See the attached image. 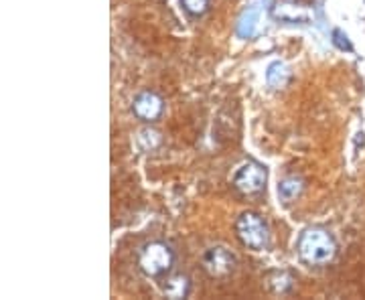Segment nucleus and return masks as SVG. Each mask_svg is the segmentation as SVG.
I'll list each match as a JSON object with an SVG mask.
<instances>
[{
    "label": "nucleus",
    "mask_w": 365,
    "mask_h": 300,
    "mask_svg": "<svg viewBox=\"0 0 365 300\" xmlns=\"http://www.w3.org/2000/svg\"><path fill=\"white\" fill-rule=\"evenodd\" d=\"M297 254L307 266H325L337 256V242L323 227H309L299 235Z\"/></svg>",
    "instance_id": "nucleus-1"
},
{
    "label": "nucleus",
    "mask_w": 365,
    "mask_h": 300,
    "mask_svg": "<svg viewBox=\"0 0 365 300\" xmlns=\"http://www.w3.org/2000/svg\"><path fill=\"white\" fill-rule=\"evenodd\" d=\"M175 266V254L165 242H148L138 252V268L148 278H165Z\"/></svg>",
    "instance_id": "nucleus-2"
},
{
    "label": "nucleus",
    "mask_w": 365,
    "mask_h": 300,
    "mask_svg": "<svg viewBox=\"0 0 365 300\" xmlns=\"http://www.w3.org/2000/svg\"><path fill=\"white\" fill-rule=\"evenodd\" d=\"M235 235L242 242V246L256 249V252L268 248V242H270L268 225L254 211H244L237 217V222H235Z\"/></svg>",
    "instance_id": "nucleus-3"
},
{
    "label": "nucleus",
    "mask_w": 365,
    "mask_h": 300,
    "mask_svg": "<svg viewBox=\"0 0 365 300\" xmlns=\"http://www.w3.org/2000/svg\"><path fill=\"white\" fill-rule=\"evenodd\" d=\"M266 183H268V170L256 160L244 162L235 170L234 181H232L235 191L242 195H258L266 189Z\"/></svg>",
    "instance_id": "nucleus-4"
},
{
    "label": "nucleus",
    "mask_w": 365,
    "mask_h": 300,
    "mask_svg": "<svg viewBox=\"0 0 365 300\" xmlns=\"http://www.w3.org/2000/svg\"><path fill=\"white\" fill-rule=\"evenodd\" d=\"M235 264L237 260L234 254L222 246L209 248L201 258V266L209 278H227L235 270Z\"/></svg>",
    "instance_id": "nucleus-5"
},
{
    "label": "nucleus",
    "mask_w": 365,
    "mask_h": 300,
    "mask_svg": "<svg viewBox=\"0 0 365 300\" xmlns=\"http://www.w3.org/2000/svg\"><path fill=\"white\" fill-rule=\"evenodd\" d=\"M163 110H165V102L157 92H150V90H144L140 92L134 102H132V112L138 120H143L146 124H153L157 122L158 118L163 116Z\"/></svg>",
    "instance_id": "nucleus-6"
},
{
    "label": "nucleus",
    "mask_w": 365,
    "mask_h": 300,
    "mask_svg": "<svg viewBox=\"0 0 365 300\" xmlns=\"http://www.w3.org/2000/svg\"><path fill=\"white\" fill-rule=\"evenodd\" d=\"M160 288L165 292L167 299L181 300L189 296V290H191V282L185 274H167L160 282Z\"/></svg>",
    "instance_id": "nucleus-7"
},
{
    "label": "nucleus",
    "mask_w": 365,
    "mask_h": 300,
    "mask_svg": "<svg viewBox=\"0 0 365 300\" xmlns=\"http://www.w3.org/2000/svg\"><path fill=\"white\" fill-rule=\"evenodd\" d=\"M274 14L284 21H307L309 19L307 6H300L297 0H278V4L274 6Z\"/></svg>",
    "instance_id": "nucleus-8"
},
{
    "label": "nucleus",
    "mask_w": 365,
    "mask_h": 300,
    "mask_svg": "<svg viewBox=\"0 0 365 300\" xmlns=\"http://www.w3.org/2000/svg\"><path fill=\"white\" fill-rule=\"evenodd\" d=\"M302 189H304L302 179H299V177H287L284 181H280V185H278V197H280L282 203H292V201L299 199Z\"/></svg>",
    "instance_id": "nucleus-9"
},
{
    "label": "nucleus",
    "mask_w": 365,
    "mask_h": 300,
    "mask_svg": "<svg viewBox=\"0 0 365 300\" xmlns=\"http://www.w3.org/2000/svg\"><path fill=\"white\" fill-rule=\"evenodd\" d=\"M268 288L272 290L274 294H288L292 286H294V278L284 272V270H274L268 274Z\"/></svg>",
    "instance_id": "nucleus-10"
},
{
    "label": "nucleus",
    "mask_w": 365,
    "mask_h": 300,
    "mask_svg": "<svg viewBox=\"0 0 365 300\" xmlns=\"http://www.w3.org/2000/svg\"><path fill=\"white\" fill-rule=\"evenodd\" d=\"M136 143L140 146V150H144V152H153V150H157L158 146L163 144V134L148 126V128H143V130L138 132Z\"/></svg>",
    "instance_id": "nucleus-11"
},
{
    "label": "nucleus",
    "mask_w": 365,
    "mask_h": 300,
    "mask_svg": "<svg viewBox=\"0 0 365 300\" xmlns=\"http://www.w3.org/2000/svg\"><path fill=\"white\" fill-rule=\"evenodd\" d=\"M266 79H268V83L276 88V90H280V88H284L288 83V79H290V69H288L284 63H280V61H276L272 66L268 67V71H266Z\"/></svg>",
    "instance_id": "nucleus-12"
},
{
    "label": "nucleus",
    "mask_w": 365,
    "mask_h": 300,
    "mask_svg": "<svg viewBox=\"0 0 365 300\" xmlns=\"http://www.w3.org/2000/svg\"><path fill=\"white\" fill-rule=\"evenodd\" d=\"M181 4L191 16H201L207 13L209 9V0H181Z\"/></svg>",
    "instance_id": "nucleus-13"
},
{
    "label": "nucleus",
    "mask_w": 365,
    "mask_h": 300,
    "mask_svg": "<svg viewBox=\"0 0 365 300\" xmlns=\"http://www.w3.org/2000/svg\"><path fill=\"white\" fill-rule=\"evenodd\" d=\"M333 37H335V45H339L341 49L351 51V43L347 41V35H343L341 31H335V33H333Z\"/></svg>",
    "instance_id": "nucleus-14"
}]
</instances>
